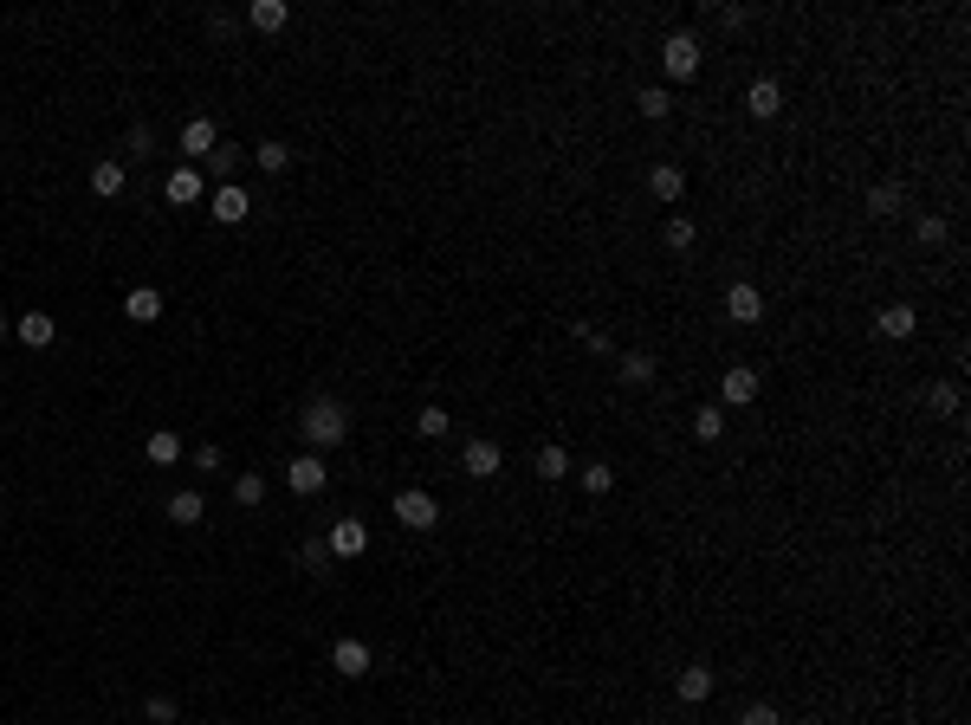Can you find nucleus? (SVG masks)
Returning <instances> with one entry per match:
<instances>
[{"label": "nucleus", "mask_w": 971, "mask_h": 725, "mask_svg": "<svg viewBox=\"0 0 971 725\" xmlns=\"http://www.w3.org/2000/svg\"><path fill=\"white\" fill-rule=\"evenodd\" d=\"M298 434H305L311 454H324V447L350 441V408H344V402H331V395H311V402L298 408Z\"/></svg>", "instance_id": "f257e3e1"}, {"label": "nucleus", "mask_w": 971, "mask_h": 725, "mask_svg": "<svg viewBox=\"0 0 971 725\" xmlns=\"http://www.w3.org/2000/svg\"><path fill=\"white\" fill-rule=\"evenodd\" d=\"M700 39L693 33H667V46H661V65H667V78H674V85H687L693 72H700Z\"/></svg>", "instance_id": "f03ea898"}, {"label": "nucleus", "mask_w": 971, "mask_h": 725, "mask_svg": "<svg viewBox=\"0 0 971 725\" xmlns=\"http://www.w3.org/2000/svg\"><path fill=\"white\" fill-rule=\"evenodd\" d=\"M395 518H402L408 531H434V525H441V505H434V492L402 486V492H395Z\"/></svg>", "instance_id": "7ed1b4c3"}, {"label": "nucleus", "mask_w": 971, "mask_h": 725, "mask_svg": "<svg viewBox=\"0 0 971 725\" xmlns=\"http://www.w3.org/2000/svg\"><path fill=\"white\" fill-rule=\"evenodd\" d=\"M324 480H331V467H324L318 454H298V460H285V486L298 492V499H318Z\"/></svg>", "instance_id": "20e7f679"}, {"label": "nucleus", "mask_w": 971, "mask_h": 725, "mask_svg": "<svg viewBox=\"0 0 971 725\" xmlns=\"http://www.w3.org/2000/svg\"><path fill=\"white\" fill-rule=\"evenodd\" d=\"M201 195H208V182H201V169H195V162L169 169V182H162V201H169V208H195Z\"/></svg>", "instance_id": "39448f33"}, {"label": "nucleus", "mask_w": 971, "mask_h": 725, "mask_svg": "<svg viewBox=\"0 0 971 725\" xmlns=\"http://www.w3.org/2000/svg\"><path fill=\"white\" fill-rule=\"evenodd\" d=\"M208 214H214L221 227H240L246 214H253V201H246L240 182H227V188H214V195H208Z\"/></svg>", "instance_id": "423d86ee"}, {"label": "nucleus", "mask_w": 971, "mask_h": 725, "mask_svg": "<svg viewBox=\"0 0 971 725\" xmlns=\"http://www.w3.org/2000/svg\"><path fill=\"white\" fill-rule=\"evenodd\" d=\"M331 667H337V674H344V680H363L369 667H376V654H369V641L344 635V641H337V648H331Z\"/></svg>", "instance_id": "0eeeda50"}, {"label": "nucleus", "mask_w": 971, "mask_h": 725, "mask_svg": "<svg viewBox=\"0 0 971 725\" xmlns=\"http://www.w3.org/2000/svg\"><path fill=\"white\" fill-rule=\"evenodd\" d=\"M214 149H221V130H214L208 117H188V123H182V156H188V162H208Z\"/></svg>", "instance_id": "6e6552de"}, {"label": "nucleus", "mask_w": 971, "mask_h": 725, "mask_svg": "<svg viewBox=\"0 0 971 725\" xmlns=\"http://www.w3.org/2000/svg\"><path fill=\"white\" fill-rule=\"evenodd\" d=\"M674 700H680V706H700V700H713V667H700V661H693V667H680V674H674Z\"/></svg>", "instance_id": "1a4fd4ad"}, {"label": "nucleus", "mask_w": 971, "mask_h": 725, "mask_svg": "<svg viewBox=\"0 0 971 725\" xmlns=\"http://www.w3.org/2000/svg\"><path fill=\"white\" fill-rule=\"evenodd\" d=\"M324 544H331V557H363L369 551V525H363V518H337Z\"/></svg>", "instance_id": "9d476101"}, {"label": "nucleus", "mask_w": 971, "mask_h": 725, "mask_svg": "<svg viewBox=\"0 0 971 725\" xmlns=\"http://www.w3.org/2000/svg\"><path fill=\"white\" fill-rule=\"evenodd\" d=\"M913 331H920V311L913 305H887L881 318H874V337H887V344H907Z\"/></svg>", "instance_id": "9b49d317"}, {"label": "nucleus", "mask_w": 971, "mask_h": 725, "mask_svg": "<svg viewBox=\"0 0 971 725\" xmlns=\"http://www.w3.org/2000/svg\"><path fill=\"white\" fill-rule=\"evenodd\" d=\"M719 395H726L719 408H745V402H758V369L732 363V369H726V382H719Z\"/></svg>", "instance_id": "f8f14e48"}, {"label": "nucleus", "mask_w": 971, "mask_h": 725, "mask_svg": "<svg viewBox=\"0 0 971 725\" xmlns=\"http://www.w3.org/2000/svg\"><path fill=\"white\" fill-rule=\"evenodd\" d=\"M13 337H20L26 350H46L52 337H59V324H52V311H20V324H13Z\"/></svg>", "instance_id": "ddd939ff"}, {"label": "nucleus", "mask_w": 971, "mask_h": 725, "mask_svg": "<svg viewBox=\"0 0 971 725\" xmlns=\"http://www.w3.org/2000/svg\"><path fill=\"white\" fill-rule=\"evenodd\" d=\"M745 111L758 117V123H771L777 111H784V91H777V78H751V91H745Z\"/></svg>", "instance_id": "4468645a"}, {"label": "nucleus", "mask_w": 971, "mask_h": 725, "mask_svg": "<svg viewBox=\"0 0 971 725\" xmlns=\"http://www.w3.org/2000/svg\"><path fill=\"white\" fill-rule=\"evenodd\" d=\"M726 318L732 324H758L764 318V292H758V285H732V292H726Z\"/></svg>", "instance_id": "2eb2a0df"}, {"label": "nucleus", "mask_w": 971, "mask_h": 725, "mask_svg": "<svg viewBox=\"0 0 971 725\" xmlns=\"http://www.w3.org/2000/svg\"><path fill=\"white\" fill-rule=\"evenodd\" d=\"M648 188H654V201H667V208H674V201L687 195V169H680V162H654Z\"/></svg>", "instance_id": "dca6fc26"}, {"label": "nucleus", "mask_w": 971, "mask_h": 725, "mask_svg": "<svg viewBox=\"0 0 971 725\" xmlns=\"http://www.w3.org/2000/svg\"><path fill=\"white\" fill-rule=\"evenodd\" d=\"M285 20H292L285 0H253V7H246V26H253V33H285Z\"/></svg>", "instance_id": "f3484780"}, {"label": "nucleus", "mask_w": 971, "mask_h": 725, "mask_svg": "<svg viewBox=\"0 0 971 725\" xmlns=\"http://www.w3.org/2000/svg\"><path fill=\"white\" fill-rule=\"evenodd\" d=\"M900 208H907V188H900V182H874L868 188V214H874V221H894Z\"/></svg>", "instance_id": "a211bd4d"}, {"label": "nucleus", "mask_w": 971, "mask_h": 725, "mask_svg": "<svg viewBox=\"0 0 971 725\" xmlns=\"http://www.w3.org/2000/svg\"><path fill=\"white\" fill-rule=\"evenodd\" d=\"M123 318H130V324H156L162 318V292H156V285H136V292L123 298Z\"/></svg>", "instance_id": "6ab92c4d"}, {"label": "nucleus", "mask_w": 971, "mask_h": 725, "mask_svg": "<svg viewBox=\"0 0 971 725\" xmlns=\"http://www.w3.org/2000/svg\"><path fill=\"white\" fill-rule=\"evenodd\" d=\"M123 182H130V175H123V162H111V156L91 162V195H98V201H117Z\"/></svg>", "instance_id": "aec40b11"}, {"label": "nucleus", "mask_w": 971, "mask_h": 725, "mask_svg": "<svg viewBox=\"0 0 971 725\" xmlns=\"http://www.w3.org/2000/svg\"><path fill=\"white\" fill-rule=\"evenodd\" d=\"M460 467H467V480H492V473H499V441H467V460H460Z\"/></svg>", "instance_id": "412c9836"}, {"label": "nucleus", "mask_w": 971, "mask_h": 725, "mask_svg": "<svg viewBox=\"0 0 971 725\" xmlns=\"http://www.w3.org/2000/svg\"><path fill=\"white\" fill-rule=\"evenodd\" d=\"M201 518H208V499H201L195 486H182L169 499V525H201Z\"/></svg>", "instance_id": "4be33fe9"}, {"label": "nucleus", "mask_w": 971, "mask_h": 725, "mask_svg": "<svg viewBox=\"0 0 971 725\" xmlns=\"http://www.w3.org/2000/svg\"><path fill=\"white\" fill-rule=\"evenodd\" d=\"M635 111L648 117V123H667V117H674V91H667V85H648V91H635Z\"/></svg>", "instance_id": "5701e85b"}, {"label": "nucleus", "mask_w": 971, "mask_h": 725, "mask_svg": "<svg viewBox=\"0 0 971 725\" xmlns=\"http://www.w3.org/2000/svg\"><path fill=\"white\" fill-rule=\"evenodd\" d=\"M143 454H149V467H175V460H182V434L156 428V434L143 441Z\"/></svg>", "instance_id": "b1692460"}, {"label": "nucleus", "mask_w": 971, "mask_h": 725, "mask_svg": "<svg viewBox=\"0 0 971 725\" xmlns=\"http://www.w3.org/2000/svg\"><path fill=\"white\" fill-rule=\"evenodd\" d=\"M531 467H538V480H551V486H557V480H570V454H564L557 441H551V447H538V460H531Z\"/></svg>", "instance_id": "393cba45"}, {"label": "nucleus", "mask_w": 971, "mask_h": 725, "mask_svg": "<svg viewBox=\"0 0 971 725\" xmlns=\"http://www.w3.org/2000/svg\"><path fill=\"white\" fill-rule=\"evenodd\" d=\"M719 434H726V408H719V402L693 408V441H719Z\"/></svg>", "instance_id": "a878e982"}, {"label": "nucleus", "mask_w": 971, "mask_h": 725, "mask_svg": "<svg viewBox=\"0 0 971 725\" xmlns=\"http://www.w3.org/2000/svg\"><path fill=\"white\" fill-rule=\"evenodd\" d=\"M661 240H667V246H674V253H687V246H693V240H700V227H693V221H687V214H667V227H661Z\"/></svg>", "instance_id": "bb28decb"}, {"label": "nucleus", "mask_w": 971, "mask_h": 725, "mask_svg": "<svg viewBox=\"0 0 971 725\" xmlns=\"http://www.w3.org/2000/svg\"><path fill=\"white\" fill-rule=\"evenodd\" d=\"M240 162H246V149L221 143V149H214V156H208V175H221V188H227V182H234V169H240Z\"/></svg>", "instance_id": "cd10ccee"}, {"label": "nucleus", "mask_w": 971, "mask_h": 725, "mask_svg": "<svg viewBox=\"0 0 971 725\" xmlns=\"http://www.w3.org/2000/svg\"><path fill=\"white\" fill-rule=\"evenodd\" d=\"M622 382H635V389L654 382V357H648V350H628V357H622Z\"/></svg>", "instance_id": "c85d7f7f"}, {"label": "nucleus", "mask_w": 971, "mask_h": 725, "mask_svg": "<svg viewBox=\"0 0 971 725\" xmlns=\"http://www.w3.org/2000/svg\"><path fill=\"white\" fill-rule=\"evenodd\" d=\"M447 428H454V415H447V408H421V415H415V434H421V441H441Z\"/></svg>", "instance_id": "c756f323"}, {"label": "nucleus", "mask_w": 971, "mask_h": 725, "mask_svg": "<svg viewBox=\"0 0 971 725\" xmlns=\"http://www.w3.org/2000/svg\"><path fill=\"white\" fill-rule=\"evenodd\" d=\"M253 162H259L266 175H279V169H292V149H285V143H259V149H253Z\"/></svg>", "instance_id": "7c9ffc66"}, {"label": "nucleus", "mask_w": 971, "mask_h": 725, "mask_svg": "<svg viewBox=\"0 0 971 725\" xmlns=\"http://www.w3.org/2000/svg\"><path fill=\"white\" fill-rule=\"evenodd\" d=\"M926 408H933V415H959V389H952V382H933V389H926Z\"/></svg>", "instance_id": "2f4dec72"}, {"label": "nucleus", "mask_w": 971, "mask_h": 725, "mask_svg": "<svg viewBox=\"0 0 971 725\" xmlns=\"http://www.w3.org/2000/svg\"><path fill=\"white\" fill-rule=\"evenodd\" d=\"M609 486H615V467H603V460H590V467H583V492H596V499H603Z\"/></svg>", "instance_id": "473e14b6"}, {"label": "nucleus", "mask_w": 971, "mask_h": 725, "mask_svg": "<svg viewBox=\"0 0 971 725\" xmlns=\"http://www.w3.org/2000/svg\"><path fill=\"white\" fill-rule=\"evenodd\" d=\"M738 725H784V713H777L771 700H751L745 713H738Z\"/></svg>", "instance_id": "72a5a7b5"}, {"label": "nucleus", "mask_w": 971, "mask_h": 725, "mask_svg": "<svg viewBox=\"0 0 971 725\" xmlns=\"http://www.w3.org/2000/svg\"><path fill=\"white\" fill-rule=\"evenodd\" d=\"M913 240H920V246H939V240H946V221H939V214H920V221H913Z\"/></svg>", "instance_id": "f704fd0d"}, {"label": "nucleus", "mask_w": 971, "mask_h": 725, "mask_svg": "<svg viewBox=\"0 0 971 725\" xmlns=\"http://www.w3.org/2000/svg\"><path fill=\"white\" fill-rule=\"evenodd\" d=\"M234 499L240 505H259V499H266V480H259V473H240V480H234Z\"/></svg>", "instance_id": "c9c22d12"}, {"label": "nucleus", "mask_w": 971, "mask_h": 725, "mask_svg": "<svg viewBox=\"0 0 971 725\" xmlns=\"http://www.w3.org/2000/svg\"><path fill=\"white\" fill-rule=\"evenodd\" d=\"M143 713L156 719V725H175V700H169V693H149V706H143Z\"/></svg>", "instance_id": "e433bc0d"}, {"label": "nucleus", "mask_w": 971, "mask_h": 725, "mask_svg": "<svg viewBox=\"0 0 971 725\" xmlns=\"http://www.w3.org/2000/svg\"><path fill=\"white\" fill-rule=\"evenodd\" d=\"M123 143H130V156H149V143H156V136H149V123H136V130L123 136Z\"/></svg>", "instance_id": "4c0bfd02"}, {"label": "nucleus", "mask_w": 971, "mask_h": 725, "mask_svg": "<svg viewBox=\"0 0 971 725\" xmlns=\"http://www.w3.org/2000/svg\"><path fill=\"white\" fill-rule=\"evenodd\" d=\"M298 557H305V570H324V564H331V544H305Z\"/></svg>", "instance_id": "58836bf2"}, {"label": "nucleus", "mask_w": 971, "mask_h": 725, "mask_svg": "<svg viewBox=\"0 0 971 725\" xmlns=\"http://www.w3.org/2000/svg\"><path fill=\"white\" fill-rule=\"evenodd\" d=\"M0 344H7V318H0Z\"/></svg>", "instance_id": "ea45409f"}]
</instances>
